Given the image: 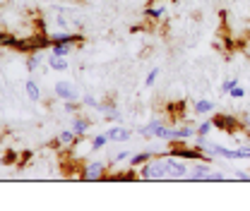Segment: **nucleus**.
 I'll list each match as a JSON object with an SVG mask.
<instances>
[{
    "label": "nucleus",
    "instance_id": "423d86ee",
    "mask_svg": "<svg viewBox=\"0 0 250 211\" xmlns=\"http://www.w3.org/2000/svg\"><path fill=\"white\" fill-rule=\"evenodd\" d=\"M152 166V178L159 180V178H168V158H159L154 163H149Z\"/></svg>",
    "mask_w": 250,
    "mask_h": 211
},
{
    "label": "nucleus",
    "instance_id": "a878e982",
    "mask_svg": "<svg viewBox=\"0 0 250 211\" xmlns=\"http://www.w3.org/2000/svg\"><path fill=\"white\" fill-rule=\"evenodd\" d=\"M147 15H149V17H154V19H161V17H164V7H156V10H147Z\"/></svg>",
    "mask_w": 250,
    "mask_h": 211
},
{
    "label": "nucleus",
    "instance_id": "b1692460",
    "mask_svg": "<svg viewBox=\"0 0 250 211\" xmlns=\"http://www.w3.org/2000/svg\"><path fill=\"white\" fill-rule=\"evenodd\" d=\"M36 67H39V56L34 53V56H29V60H27V70H29V72H34Z\"/></svg>",
    "mask_w": 250,
    "mask_h": 211
},
{
    "label": "nucleus",
    "instance_id": "f8f14e48",
    "mask_svg": "<svg viewBox=\"0 0 250 211\" xmlns=\"http://www.w3.org/2000/svg\"><path fill=\"white\" fill-rule=\"evenodd\" d=\"M161 125H164V122L159 120V118H154L152 122H147L145 127H140V134H142V137H149V134H154V132L159 130V127H161Z\"/></svg>",
    "mask_w": 250,
    "mask_h": 211
},
{
    "label": "nucleus",
    "instance_id": "6e6552de",
    "mask_svg": "<svg viewBox=\"0 0 250 211\" xmlns=\"http://www.w3.org/2000/svg\"><path fill=\"white\" fill-rule=\"evenodd\" d=\"M75 139H77V134H75L72 127H70V130H62L61 134H58V144H62V147H72Z\"/></svg>",
    "mask_w": 250,
    "mask_h": 211
},
{
    "label": "nucleus",
    "instance_id": "bb28decb",
    "mask_svg": "<svg viewBox=\"0 0 250 211\" xmlns=\"http://www.w3.org/2000/svg\"><path fill=\"white\" fill-rule=\"evenodd\" d=\"M238 153V158H250V147H241V149H236Z\"/></svg>",
    "mask_w": 250,
    "mask_h": 211
},
{
    "label": "nucleus",
    "instance_id": "2eb2a0df",
    "mask_svg": "<svg viewBox=\"0 0 250 211\" xmlns=\"http://www.w3.org/2000/svg\"><path fill=\"white\" fill-rule=\"evenodd\" d=\"M149 156H152L149 151H137V153H132V156H130V163H132V166H142V163H147V161H149Z\"/></svg>",
    "mask_w": 250,
    "mask_h": 211
},
{
    "label": "nucleus",
    "instance_id": "f03ea898",
    "mask_svg": "<svg viewBox=\"0 0 250 211\" xmlns=\"http://www.w3.org/2000/svg\"><path fill=\"white\" fill-rule=\"evenodd\" d=\"M53 91H56V96H58V98H62V101H77V98H80V96H77V89H75L70 82H65V79L56 82Z\"/></svg>",
    "mask_w": 250,
    "mask_h": 211
},
{
    "label": "nucleus",
    "instance_id": "dca6fc26",
    "mask_svg": "<svg viewBox=\"0 0 250 211\" xmlns=\"http://www.w3.org/2000/svg\"><path fill=\"white\" fill-rule=\"evenodd\" d=\"M106 144H108V137H106V132H104V134H96V137L92 139V151L104 149Z\"/></svg>",
    "mask_w": 250,
    "mask_h": 211
},
{
    "label": "nucleus",
    "instance_id": "5701e85b",
    "mask_svg": "<svg viewBox=\"0 0 250 211\" xmlns=\"http://www.w3.org/2000/svg\"><path fill=\"white\" fill-rule=\"evenodd\" d=\"M229 94H231V98H243V96H246V89L236 84V87H233V89L229 91Z\"/></svg>",
    "mask_w": 250,
    "mask_h": 211
},
{
    "label": "nucleus",
    "instance_id": "393cba45",
    "mask_svg": "<svg viewBox=\"0 0 250 211\" xmlns=\"http://www.w3.org/2000/svg\"><path fill=\"white\" fill-rule=\"evenodd\" d=\"M140 175H142V178H147V180H152V166H149V163H142Z\"/></svg>",
    "mask_w": 250,
    "mask_h": 211
},
{
    "label": "nucleus",
    "instance_id": "412c9836",
    "mask_svg": "<svg viewBox=\"0 0 250 211\" xmlns=\"http://www.w3.org/2000/svg\"><path fill=\"white\" fill-rule=\"evenodd\" d=\"M156 77H159V67H154V70H152V72L147 75V79H145V84H147V87H154Z\"/></svg>",
    "mask_w": 250,
    "mask_h": 211
},
{
    "label": "nucleus",
    "instance_id": "4468645a",
    "mask_svg": "<svg viewBox=\"0 0 250 211\" xmlns=\"http://www.w3.org/2000/svg\"><path fill=\"white\" fill-rule=\"evenodd\" d=\"M209 111H214V103L212 101H207V98H200L197 103H195V113H209Z\"/></svg>",
    "mask_w": 250,
    "mask_h": 211
},
{
    "label": "nucleus",
    "instance_id": "9b49d317",
    "mask_svg": "<svg viewBox=\"0 0 250 211\" xmlns=\"http://www.w3.org/2000/svg\"><path fill=\"white\" fill-rule=\"evenodd\" d=\"M72 130H75V134H77V137L87 134V130H89V120H84V118H75V120H72Z\"/></svg>",
    "mask_w": 250,
    "mask_h": 211
},
{
    "label": "nucleus",
    "instance_id": "4be33fe9",
    "mask_svg": "<svg viewBox=\"0 0 250 211\" xmlns=\"http://www.w3.org/2000/svg\"><path fill=\"white\" fill-rule=\"evenodd\" d=\"M82 103H84V106H89V108H96V111H99V106H101L94 96H84V98H82Z\"/></svg>",
    "mask_w": 250,
    "mask_h": 211
},
{
    "label": "nucleus",
    "instance_id": "1a4fd4ad",
    "mask_svg": "<svg viewBox=\"0 0 250 211\" xmlns=\"http://www.w3.org/2000/svg\"><path fill=\"white\" fill-rule=\"evenodd\" d=\"M72 46H75V43H53V46H51V53H53V56L67 58V56L72 53Z\"/></svg>",
    "mask_w": 250,
    "mask_h": 211
},
{
    "label": "nucleus",
    "instance_id": "9d476101",
    "mask_svg": "<svg viewBox=\"0 0 250 211\" xmlns=\"http://www.w3.org/2000/svg\"><path fill=\"white\" fill-rule=\"evenodd\" d=\"M24 89H27V96H29L31 101H41V89H39V84L34 79H27Z\"/></svg>",
    "mask_w": 250,
    "mask_h": 211
},
{
    "label": "nucleus",
    "instance_id": "f257e3e1",
    "mask_svg": "<svg viewBox=\"0 0 250 211\" xmlns=\"http://www.w3.org/2000/svg\"><path fill=\"white\" fill-rule=\"evenodd\" d=\"M212 125H214L217 130H224V132H229V134H231V132H236V130L241 127V120H238V118H233V115H221V113H219V115L212 118Z\"/></svg>",
    "mask_w": 250,
    "mask_h": 211
},
{
    "label": "nucleus",
    "instance_id": "c756f323",
    "mask_svg": "<svg viewBox=\"0 0 250 211\" xmlns=\"http://www.w3.org/2000/svg\"><path fill=\"white\" fill-rule=\"evenodd\" d=\"M236 178H238V180H250V173H246V171H238V173H236Z\"/></svg>",
    "mask_w": 250,
    "mask_h": 211
},
{
    "label": "nucleus",
    "instance_id": "c85d7f7f",
    "mask_svg": "<svg viewBox=\"0 0 250 211\" xmlns=\"http://www.w3.org/2000/svg\"><path fill=\"white\" fill-rule=\"evenodd\" d=\"M207 180L219 182V180H224V175H221V173H209V175H207Z\"/></svg>",
    "mask_w": 250,
    "mask_h": 211
},
{
    "label": "nucleus",
    "instance_id": "0eeeda50",
    "mask_svg": "<svg viewBox=\"0 0 250 211\" xmlns=\"http://www.w3.org/2000/svg\"><path fill=\"white\" fill-rule=\"evenodd\" d=\"M67 65H70V62L65 60L62 56H53V53H51V58H48V67H51V70H56V72H65V70H67Z\"/></svg>",
    "mask_w": 250,
    "mask_h": 211
},
{
    "label": "nucleus",
    "instance_id": "f3484780",
    "mask_svg": "<svg viewBox=\"0 0 250 211\" xmlns=\"http://www.w3.org/2000/svg\"><path fill=\"white\" fill-rule=\"evenodd\" d=\"M212 127H214V125H212V118H209V120L202 122V125H200V127H197L195 132H197V137H207V132H209Z\"/></svg>",
    "mask_w": 250,
    "mask_h": 211
},
{
    "label": "nucleus",
    "instance_id": "7ed1b4c3",
    "mask_svg": "<svg viewBox=\"0 0 250 211\" xmlns=\"http://www.w3.org/2000/svg\"><path fill=\"white\" fill-rule=\"evenodd\" d=\"M104 173H106V166L101 161L87 163V168H84V178L87 180H99V178H104Z\"/></svg>",
    "mask_w": 250,
    "mask_h": 211
},
{
    "label": "nucleus",
    "instance_id": "ddd939ff",
    "mask_svg": "<svg viewBox=\"0 0 250 211\" xmlns=\"http://www.w3.org/2000/svg\"><path fill=\"white\" fill-rule=\"evenodd\" d=\"M207 175H209V166L200 163V166H195V171H192L190 180H207Z\"/></svg>",
    "mask_w": 250,
    "mask_h": 211
},
{
    "label": "nucleus",
    "instance_id": "aec40b11",
    "mask_svg": "<svg viewBox=\"0 0 250 211\" xmlns=\"http://www.w3.org/2000/svg\"><path fill=\"white\" fill-rule=\"evenodd\" d=\"M15 161H17V153H15V151H7L0 163H2V166H10V163H15Z\"/></svg>",
    "mask_w": 250,
    "mask_h": 211
},
{
    "label": "nucleus",
    "instance_id": "20e7f679",
    "mask_svg": "<svg viewBox=\"0 0 250 211\" xmlns=\"http://www.w3.org/2000/svg\"><path fill=\"white\" fill-rule=\"evenodd\" d=\"M130 134H132V130H127V127H111V130H106L108 142H127Z\"/></svg>",
    "mask_w": 250,
    "mask_h": 211
},
{
    "label": "nucleus",
    "instance_id": "6ab92c4d",
    "mask_svg": "<svg viewBox=\"0 0 250 211\" xmlns=\"http://www.w3.org/2000/svg\"><path fill=\"white\" fill-rule=\"evenodd\" d=\"M236 84H238V79H233V77H231V79H224V84H221V91H224V94H229V91L233 89Z\"/></svg>",
    "mask_w": 250,
    "mask_h": 211
},
{
    "label": "nucleus",
    "instance_id": "a211bd4d",
    "mask_svg": "<svg viewBox=\"0 0 250 211\" xmlns=\"http://www.w3.org/2000/svg\"><path fill=\"white\" fill-rule=\"evenodd\" d=\"M12 43H15V36L7 31H0V46H12Z\"/></svg>",
    "mask_w": 250,
    "mask_h": 211
},
{
    "label": "nucleus",
    "instance_id": "39448f33",
    "mask_svg": "<svg viewBox=\"0 0 250 211\" xmlns=\"http://www.w3.org/2000/svg\"><path fill=\"white\" fill-rule=\"evenodd\" d=\"M188 173L186 163L176 161V156H168V178H183Z\"/></svg>",
    "mask_w": 250,
    "mask_h": 211
},
{
    "label": "nucleus",
    "instance_id": "cd10ccee",
    "mask_svg": "<svg viewBox=\"0 0 250 211\" xmlns=\"http://www.w3.org/2000/svg\"><path fill=\"white\" fill-rule=\"evenodd\" d=\"M130 156H132L130 151H118V153H116V161H125V158H130Z\"/></svg>",
    "mask_w": 250,
    "mask_h": 211
}]
</instances>
